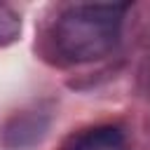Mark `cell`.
<instances>
[{
  "mask_svg": "<svg viewBox=\"0 0 150 150\" xmlns=\"http://www.w3.org/2000/svg\"><path fill=\"white\" fill-rule=\"evenodd\" d=\"M19 28H21L19 16H16L12 9H7V7H2V5H0V45L12 42V40L16 38Z\"/></svg>",
  "mask_w": 150,
  "mask_h": 150,
  "instance_id": "cell-4",
  "label": "cell"
},
{
  "mask_svg": "<svg viewBox=\"0 0 150 150\" xmlns=\"http://www.w3.org/2000/svg\"><path fill=\"white\" fill-rule=\"evenodd\" d=\"M70 150H127V138L120 127L103 124L84 131L70 145Z\"/></svg>",
  "mask_w": 150,
  "mask_h": 150,
  "instance_id": "cell-3",
  "label": "cell"
},
{
  "mask_svg": "<svg viewBox=\"0 0 150 150\" xmlns=\"http://www.w3.org/2000/svg\"><path fill=\"white\" fill-rule=\"evenodd\" d=\"M47 124H49V120L42 112H19L2 129V145L9 150L28 148L45 136Z\"/></svg>",
  "mask_w": 150,
  "mask_h": 150,
  "instance_id": "cell-2",
  "label": "cell"
},
{
  "mask_svg": "<svg viewBox=\"0 0 150 150\" xmlns=\"http://www.w3.org/2000/svg\"><path fill=\"white\" fill-rule=\"evenodd\" d=\"M127 9L129 5L66 7L49 33V42L59 61L77 66L108 56L120 42Z\"/></svg>",
  "mask_w": 150,
  "mask_h": 150,
  "instance_id": "cell-1",
  "label": "cell"
}]
</instances>
